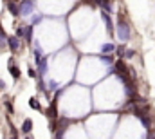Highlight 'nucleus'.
Here are the masks:
<instances>
[{
    "label": "nucleus",
    "instance_id": "obj_18",
    "mask_svg": "<svg viewBox=\"0 0 155 139\" xmlns=\"http://www.w3.org/2000/svg\"><path fill=\"white\" fill-rule=\"evenodd\" d=\"M25 139H33V137H25Z\"/></svg>",
    "mask_w": 155,
    "mask_h": 139
},
{
    "label": "nucleus",
    "instance_id": "obj_11",
    "mask_svg": "<svg viewBox=\"0 0 155 139\" xmlns=\"http://www.w3.org/2000/svg\"><path fill=\"white\" fill-rule=\"evenodd\" d=\"M5 42H7V36L4 34V31H2V27H0V47H4Z\"/></svg>",
    "mask_w": 155,
    "mask_h": 139
},
{
    "label": "nucleus",
    "instance_id": "obj_9",
    "mask_svg": "<svg viewBox=\"0 0 155 139\" xmlns=\"http://www.w3.org/2000/svg\"><path fill=\"white\" fill-rule=\"evenodd\" d=\"M7 7H9V11H11V13H13L14 16H16V14H20V9L16 7V4H13V2H9V4H7Z\"/></svg>",
    "mask_w": 155,
    "mask_h": 139
},
{
    "label": "nucleus",
    "instance_id": "obj_17",
    "mask_svg": "<svg viewBox=\"0 0 155 139\" xmlns=\"http://www.w3.org/2000/svg\"><path fill=\"white\" fill-rule=\"evenodd\" d=\"M125 54H126V58H130V56H134L135 52H134V51H125Z\"/></svg>",
    "mask_w": 155,
    "mask_h": 139
},
{
    "label": "nucleus",
    "instance_id": "obj_12",
    "mask_svg": "<svg viewBox=\"0 0 155 139\" xmlns=\"http://www.w3.org/2000/svg\"><path fill=\"white\" fill-rule=\"evenodd\" d=\"M49 118H56V105L51 103V109H49Z\"/></svg>",
    "mask_w": 155,
    "mask_h": 139
},
{
    "label": "nucleus",
    "instance_id": "obj_14",
    "mask_svg": "<svg viewBox=\"0 0 155 139\" xmlns=\"http://www.w3.org/2000/svg\"><path fill=\"white\" fill-rule=\"evenodd\" d=\"M25 38H27V42L33 38V27H25Z\"/></svg>",
    "mask_w": 155,
    "mask_h": 139
},
{
    "label": "nucleus",
    "instance_id": "obj_8",
    "mask_svg": "<svg viewBox=\"0 0 155 139\" xmlns=\"http://www.w3.org/2000/svg\"><path fill=\"white\" fill-rule=\"evenodd\" d=\"M9 72H11V76H13L14 80H18V78H20V71H18V69H16V67H14L13 63L9 65Z\"/></svg>",
    "mask_w": 155,
    "mask_h": 139
},
{
    "label": "nucleus",
    "instance_id": "obj_1",
    "mask_svg": "<svg viewBox=\"0 0 155 139\" xmlns=\"http://www.w3.org/2000/svg\"><path fill=\"white\" fill-rule=\"evenodd\" d=\"M117 36L121 38V40H128V36H130V27L121 20L119 22V25H117Z\"/></svg>",
    "mask_w": 155,
    "mask_h": 139
},
{
    "label": "nucleus",
    "instance_id": "obj_7",
    "mask_svg": "<svg viewBox=\"0 0 155 139\" xmlns=\"http://www.w3.org/2000/svg\"><path fill=\"white\" fill-rule=\"evenodd\" d=\"M38 69H40V74H42V76L47 72V60H45V58H42V60L38 62Z\"/></svg>",
    "mask_w": 155,
    "mask_h": 139
},
{
    "label": "nucleus",
    "instance_id": "obj_15",
    "mask_svg": "<svg viewBox=\"0 0 155 139\" xmlns=\"http://www.w3.org/2000/svg\"><path fill=\"white\" fill-rule=\"evenodd\" d=\"M29 105H31V107H33V109H36V110H40V103H38V101H36V100H34V98H33V100H31V101H29Z\"/></svg>",
    "mask_w": 155,
    "mask_h": 139
},
{
    "label": "nucleus",
    "instance_id": "obj_6",
    "mask_svg": "<svg viewBox=\"0 0 155 139\" xmlns=\"http://www.w3.org/2000/svg\"><path fill=\"white\" fill-rule=\"evenodd\" d=\"M31 130H33V121H31V119H25L23 125H22V132H23V134H29Z\"/></svg>",
    "mask_w": 155,
    "mask_h": 139
},
{
    "label": "nucleus",
    "instance_id": "obj_13",
    "mask_svg": "<svg viewBox=\"0 0 155 139\" xmlns=\"http://www.w3.org/2000/svg\"><path fill=\"white\" fill-rule=\"evenodd\" d=\"M22 36H25V27H18L16 29V38H22Z\"/></svg>",
    "mask_w": 155,
    "mask_h": 139
},
{
    "label": "nucleus",
    "instance_id": "obj_16",
    "mask_svg": "<svg viewBox=\"0 0 155 139\" xmlns=\"http://www.w3.org/2000/svg\"><path fill=\"white\" fill-rule=\"evenodd\" d=\"M101 58H103V62H107V63H114L112 56H101Z\"/></svg>",
    "mask_w": 155,
    "mask_h": 139
},
{
    "label": "nucleus",
    "instance_id": "obj_5",
    "mask_svg": "<svg viewBox=\"0 0 155 139\" xmlns=\"http://www.w3.org/2000/svg\"><path fill=\"white\" fill-rule=\"evenodd\" d=\"M7 42H9V47H11V51H18V49H20V40H18L16 36H11V38H7Z\"/></svg>",
    "mask_w": 155,
    "mask_h": 139
},
{
    "label": "nucleus",
    "instance_id": "obj_3",
    "mask_svg": "<svg viewBox=\"0 0 155 139\" xmlns=\"http://www.w3.org/2000/svg\"><path fill=\"white\" fill-rule=\"evenodd\" d=\"M31 13H33V2H31V0H23V2L20 4V14L27 16V14H31Z\"/></svg>",
    "mask_w": 155,
    "mask_h": 139
},
{
    "label": "nucleus",
    "instance_id": "obj_2",
    "mask_svg": "<svg viewBox=\"0 0 155 139\" xmlns=\"http://www.w3.org/2000/svg\"><path fill=\"white\" fill-rule=\"evenodd\" d=\"M114 67H116V71H117V76H119V78H123L125 81H128V78H130V76H128V71H126L125 63L119 60V62H116V63H114Z\"/></svg>",
    "mask_w": 155,
    "mask_h": 139
},
{
    "label": "nucleus",
    "instance_id": "obj_4",
    "mask_svg": "<svg viewBox=\"0 0 155 139\" xmlns=\"http://www.w3.org/2000/svg\"><path fill=\"white\" fill-rule=\"evenodd\" d=\"M101 18H103V20H105V24H107V31H108V33L112 34V33H114V25H112V20H110V14H108L107 11H103V13H101Z\"/></svg>",
    "mask_w": 155,
    "mask_h": 139
},
{
    "label": "nucleus",
    "instance_id": "obj_10",
    "mask_svg": "<svg viewBox=\"0 0 155 139\" xmlns=\"http://www.w3.org/2000/svg\"><path fill=\"white\" fill-rule=\"evenodd\" d=\"M114 49H116V45H114V43H105L101 51H103V52H112Z\"/></svg>",
    "mask_w": 155,
    "mask_h": 139
}]
</instances>
